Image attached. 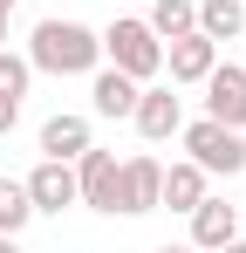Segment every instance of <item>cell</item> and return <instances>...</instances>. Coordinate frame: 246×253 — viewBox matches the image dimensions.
Segmentation results:
<instances>
[{
	"instance_id": "obj_8",
	"label": "cell",
	"mask_w": 246,
	"mask_h": 253,
	"mask_svg": "<svg viewBox=\"0 0 246 253\" xmlns=\"http://www.w3.org/2000/svg\"><path fill=\"white\" fill-rule=\"evenodd\" d=\"M21 185H28V199H35V219H41V212L62 219L69 206H82V199H76V165H62V158H41Z\"/></svg>"
},
{
	"instance_id": "obj_14",
	"label": "cell",
	"mask_w": 246,
	"mask_h": 253,
	"mask_svg": "<svg viewBox=\"0 0 246 253\" xmlns=\"http://www.w3.org/2000/svg\"><path fill=\"white\" fill-rule=\"evenodd\" d=\"M199 35L219 42V48L240 42V35H246V7H240V0H199Z\"/></svg>"
},
{
	"instance_id": "obj_2",
	"label": "cell",
	"mask_w": 246,
	"mask_h": 253,
	"mask_svg": "<svg viewBox=\"0 0 246 253\" xmlns=\"http://www.w3.org/2000/svg\"><path fill=\"white\" fill-rule=\"evenodd\" d=\"M103 62L123 69L130 83H158V76H164V42L151 35L144 14H117V21L103 28Z\"/></svg>"
},
{
	"instance_id": "obj_20",
	"label": "cell",
	"mask_w": 246,
	"mask_h": 253,
	"mask_svg": "<svg viewBox=\"0 0 246 253\" xmlns=\"http://www.w3.org/2000/svg\"><path fill=\"white\" fill-rule=\"evenodd\" d=\"M219 253H246V240H226V247H219Z\"/></svg>"
},
{
	"instance_id": "obj_21",
	"label": "cell",
	"mask_w": 246,
	"mask_h": 253,
	"mask_svg": "<svg viewBox=\"0 0 246 253\" xmlns=\"http://www.w3.org/2000/svg\"><path fill=\"white\" fill-rule=\"evenodd\" d=\"M7 21H14V14H0V48H7Z\"/></svg>"
},
{
	"instance_id": "obj_1",
	"label": "cell",
	"mask_w": 246,
	"mask_h": 253,
	"mask_svg": "<svg viewBox=\"0 0 246 253\" xmlns=\"http://www.w3.org/2000/svg\"><path fill=\"white\" fill-rule=\"evenodd\" d=\"M28 69L35 76H89V69H103V35L89 21L48 14V21H35V35H28Z\"/></svg>"
},
{
	"instance_id": "obj_17",
	"label": "cell",
	"mask_w": 246,
	"mask_h": 253,
	"mask_svg": "<svg viewBox=\"0 0 246 253\" xmlns=\"http://www.w3.org/2000/svg\"><path fill=\"white\" fill-rule=\"evenodd\" d=\"M35 89V69H28V55H14V48H0V96H28Z\"/></svg>"
},
{
	"instance_id": "obj_24",
	"label": "cell",
	"mask_w": 246,
	"mask_h": 253,
	"mask_svg": "<svg viewBox=\"0 0 246 253\" xmlns=\"http://www.w3.org/2000/svg\"><path fill=\"white\" fill-rule=\"evenodd\" d=\"M117 7H137V0H117Z\"/></svg>"
},
{
	"instance_id": "obj_22",
	"label": "cell",
	"mask_w": 246,
	"mask_h": 253,
	"mask_svg": "<svg viewBox=\"0 0 246 253\" xmlns=\"http://www.w3.org/2000/svg\"><path fill=\"white\" fill-rule=\"evenodd\" d=\"M158 253H199V247H158Z\"/></svg>"
},
{
	"instance_id": "obj_18",
	"label": "cell",
	"mask_w": 246,
	"mask_h": 253,
	"mask_svg": "<svg viewBox=\"0 0 246 253\" xmlns=\"http://www.w3.org/2000/svg\"><path fill=\"white\" fill-rule=\"evenodd\" d=\"M14 124H21V103H14V96H0V137H14Z\"/></svg>"
},
{
	"instance_id": "obj_15",
	"label": "cell",
	"mask_w": 246,
	"mask_h": 253,
	"mask_svg": "<svg viewBox=\"0 0 246 253\" xmlns=\"http://www.w3.org/2000/svg\"><path fill=\"white\" fill-rule=\"evenodd\" d=\"M144 21H151V35H158V42H178V35H192V28H199V0H151V14H144Z\"/></svg>"
},
{
	"instance_id": "obj_5",
	"label": "cell",
	"mask_w": 246,
	"mask_h": 253,
	"mask_svg": "<svg viewBox=\"0 0 246 253\" xmlns=\"http://www.w3.org/2000/svg\"><path fill=\"white\" fill-rule=\"evenodd\" d=\"M130 124H137V137H144V144H171V137H178V124H185V103H178L164 83H144V89H137Z\"/></svg>"
},
{
	"instance_id": "obj_19",
	"label": "cell",
	"mask_w": 246,
	"mask_h": 253,
	"mask_svg": "<svg viewBox=\"0 0 246 253\" xmlns=\"http://www.w3.org/2000/svg\"><path fill=\"white\" fill-rule=\"evenodd\" d=\"M0 253H21V240H14V233H0Z\"/></svg>"
},
{
	"instance_id": "obj_16",
	"label": "cell",
	"mask_w": 246,
	"mask_h": 253,
	"mask_svg": "<svg viewBox=\"0 0 246 253\" xmlns=\"http://www.w3.org/2000/svg\"><path fill=\"white\" fill-rule=\"evenodd\" d=\"M28 219H35V199H28V185L21 178H0V233H28Z\"/></svg>"
},
{
	"instance_id": "obj_6",
	"label": "cell",
	"mask_w": 246,
	"mask_h": 253,
	"mask_svg": "<svg viewBox=\"0 0 246 253\" xmlns=\"http://www.w3.org/2000/svg\"><path fill=\"white\" fill-rule=\"evenodd\" d=\"M158 185H164L158 158H123V165H117V212H123V219L158 212Z\"/></svg>"
},
{
	"instance_id": "obj_4",
	"label": "cell",
	"mask_w": 246,
	"mask_h": 253,
	"mask_svg": "<svg viewBox=\"0 0 246 253\" xmlns=\"http://www.w3.org/2000/svg\"><path fill=\"white\" fill-rule=\"evenodd\" d=\"M205 117L226 130H246V62H212V76H205Z\"/></svg>"
},
{
	"instance_id": "obj_23",
	"label": "cell",
	"mask_w": 246,
	"mask_h": 253,
	"mask_svg": "<svg viewBox=\"0 0 246 253\" xmlns=\"http://www.w3.org/2000/svg\"><path fill=\"white\" fill-rule=\"evenodd\" d=\"M0 14H14V0H0Z\"/></svg>"
},
{
	"instance_id": "obj_7",
	"label": "cell",
	"mask_w": 246,
	"mask_h": 253,
	"mask_svg": "<svg viewBox=\"0 0 246 253\" xmlns=\"http://www.w3.org/2000/svg\"><path fill=\"white\" fill-rule=\"evenodd\" d=\"M117 165H123L117 151H96V144L76 158V199L89 212H117Z\"/></svg>"
},
{
	"instance_id": "obj_13",
	"label": "cell",
	"mask_w": 246,
	"mask_h": 253,
	"mask_svg": "<svg viewBox=\"0 0 246 253\" xmlns=\"http://www.w3.org/2000/svg\"><path fill=\"white\" fill-rule=\"evenodd\" d=\"M205 185H212V178H205L199 165H192V158H178V165H164V185H158V206L164 212H192L205 199Z\"/></svg>"
},
{
	"instance_id": "obj_9",
	"label": "cell",
	"mask_w": 246,
	"mask_h": 253,
	"mask_svg": "<svg viewBox=\"0 0 246 253\" xmlns=\"http://www.w3.org/2000/svg\"><path fill=\"white\" fill-rule=\"evenodd\" d=\"M185 219H192V240H185V247H199V253H219L226 240H240V206H233V199H212V192H205Z\"/></svg>"
},
{
	"instance_id": "obj_11",
	"label": "cell",
	"mask_w": 246,
	"mask_h": 253,
	"mask_svg": "<svg viewBox=\"0 0 246 253\" xmlns=\"http://www.w3.org/2000/svg\"><path fill=\"white\" fill-rule=\"evenodd\" d=\"M137 89H144V83H130L123 69H110V62H103V69H89V110H96V117H110V124H130Z\"/></svg>"
},
{
	"instance_id": "obj_3",
	"label": "cell",
	"mask_w": 246,
	"mask_h": 253,
	"mask_svg": "<svg viewBox=\"0 0 246 253\" xmlns=\"http://www.w3.org/2000/svg\"><path fill=\"white\" fill-rule=\"evenodd\" d=\"M178 144L205 178H240L246 171V130H226L212 117H199V124H178Z\"/></svg>"
},
{
	"instance_id": "obj_12",
	"label": "cell",
	"mask_w": 246,
	"mask_h": 253,
	"mask_svg": "<svg viewBox=\"0 0 246 253\" xmlns=\"http://www.w3.org/2000/svg\"><path fill=\"white\" fill-rule=\"evenodd\" d=\"M82 151H89V117L62 110V117H48V124H41V158H62V165H76Z\"/></svg>"
},
{
	"instance_id": "obj_10",
	"label": "cell",
	"mask_w": 246,
	"mask_h": 253,
	"mask_svg": "<svg viewBox=\"0 0 246 253\" xmlns=\"http://www.w3.org/2000/svg\"><path fill=\"white\" fill-rule=\"evenodd\" d=\"M212 62H219V42H205L199 28L192 35H178V42H164V69H171V89H199L212 76Z\"/></svg>"
}]
</instances>
